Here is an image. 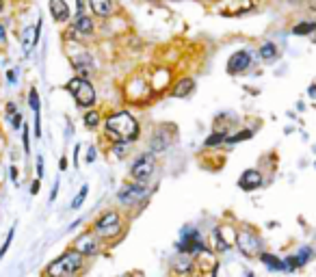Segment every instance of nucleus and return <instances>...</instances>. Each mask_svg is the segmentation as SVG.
<instances>
[{
	"label": "nucleus",
	"instance_id": "1",
	"mask_svg": "<svg viewBox=\"0 0 316 277\" xmlns=\"http://www.w3.org/2000/svg\"><path fill=\"white\" fill-rule=\"evenodd\" d=\"M104 128H106V137H111L113 145L115 143H134L139 139V121L134 119L128 111H117L106 117L104 121Z\"/></svg>",
	"mask_w": 316,
	"mask_h": 277
},
{
	"label": "nucleus",
	"instance_id": "2",
	"mask_svg": "<svg viewBox=\"0 0 316 277\" xmlns=\"http://www.w3.org/2000/svg\"><path fill=\"white\" fill-rule=\"evenodd\" d=\"M87 269V258H82L76 249H65L44 269V277H76Z\"/></svg>",
	"mask_w": 316,
	"mask_h": 277
},
{
	"label": "nucleus",
	"instance_id": "3",
	"mask_svg": "<svg viewBox=\"0 0 316 277\" xmlns=\"http://www.w3.org/2000/svg\"><path fill=\"white\" fill-rule=\"evenodd\" d=\"M91 232L98 236L100 243H113V240H117V238H122L124 236V232H126V223H124V217H122V212H117V210H106L102 212V215L98 217V219L93 221V225H91Z\"/></svg>",
	"mask_w": 316,
	"mask_h": 277
},
{
	"label": "nucleus",
	"instance_id": "4",
	"mask_svg": "<svg viewBox=\"0 0 316 277\" xmlns=\"http://www.w3.org/2000/svg\"><path fill=\"white\" fill-rule=\"evenodd\" d=\"M176 251L178 253H184V256H193V258H199L204 256V253H212L210 245L204 240L201 236L199 227H182L180 232V240L176 243Z\"/></svg>",
	"mask_w": 316,
	"mask_h": 277
},
{
	"label": "nucleus",
	"instance_id": "5",
	"mask_svg": "<svg viewBox=\"0 0 316 277\" xmlns=\"http://www.w3.org/2000/svg\"><path fill=\"white\" fill-rule=\"evenodd\" d=\"M234 247L241 251L243 258L247 260H253L258 258L262 251H264V240L258 234V229L249 227V225H243L236 229V238H234Z\"/></svg>",
	"mask_w": 316,
	"mask_h": 277
},
{
	"label": "nucleus",
	"instance_id": "6",
	"mask_svg": "<svg viewBox=\"0 0 316 277\" xmlns=\"http://www.w3.org/2000/svg\"><path fill=\"white\" fill-rule=\"evenodd\" d=\"M154 173H156V156L152 152H143V154L136 158V161L130 165V182H139V184H147Z\"/></svg>",
	"mask_w": 316,
	"mask_h": 277
},
{
	"label": "nucleus",
	"instance_id": "7",
	"mask_svg": "<svg viewBox=\"0 0 316 277\" xmlns=\"http://www.w3.org/2000/svg\"><path fill=\"white\" fill-rule=\"evenodd\" d=\"M150 195L147 184H139V182H126L122 188L117 191V202L124 208H132V206H141Z\"/></svg>",
	"mask_w": 316,
	"mask_h": 277
},
{
	"label": "nucleus",
	"instance_id": "8",
	"mask_svg": "<svg viewBox=\"0 0 316 277\" xmlns=\"http://www.w3.org/2000/svg\"><path fill=\"white\" fill-rule=\"evenodd\" d=\"M67 91L74 96L76 104H78L80 109H91L95 104V89L91 87V82L85 78H71L67 82Z\"/></svg>",
	"mask_w": 316,
	"mask_h": 277
},
{
	"label": "nucleus",
	"instance_id": "9",
	"mask_svg": "<svg viewBox=\"0 0 316 277\" xmlns=\"http://www.w3.org/2000/svg\"><path fill=\"white\" fill-rule=\"evenodd\" d=\"M169 271L174 277H197L199 262H197V258H193V256L178 253L176 258L169 260Z\"/></svg>",
	"mask_w": 316,
	"mask_h": 277
},
{
	"label": "nucleus",
	"instance_id": "10",
	"mask_svg": "<svg viewBox=\"0 0 316 277\" xmlns=\"http://www.w3.org/2000/svg\"><path fill=\"white\" fill-rule=\"evenodd\" d=\"M71 249H76L82 258H95V256L102 253V243H100L98 236H95L91 229H87V232H82L80 236H76Z\"/></svg>",
	"mask_w": 316,
	"mask_h": 277
},
{
	"label": "nucleus",
	"instance_id": "11",
	"mask_svg": "<svg viewBox=\"0 0 316 277\" xmlns=\"http://www.w3.org/2000/svg\"><path fill=\"white\" fill-rule=\"evenodd\" d=\"M249 65H252V52L238 50V52H234V55L230 56L228 72L230 74H243V72H247V69H249Z\"/></svg>",
	"mask_w": 316,
	"mask_h": 277
},
{
	"label": "nucleus",
	"instance_id": "12",
	"mask_svg": "<svg viewBox=\"0 0 316 277\" xmlns=\"http://www.w3.org/2000/svg\"><path fill=\"white\" fill-rule=\"evenodd\" d=\"M262 184H264V175H262L258 169H245V171L241 173V178H238V186L247 193L260 188Z\"/></svg>",
	"mask_w": 316,
	"mask_h": 277
},
{
	"label": "nucleus",
	"instance_id": "13",
	"mask_svg": "<svg viewBox=\"0 0 316 277\" xmlns=\"http://www.w3.org/2000/svg\"><path fill=\"white\" fill-rule=\"evenodd\" d=\"M258 260L262 262V267H264L266 271H271V273H286V262H284V258L275 256V253L262 251L260 256H258Z\"/></svg>",
	"mask_w": 316,
	"mask_h": 277
},
{
	"label": "nucleus",
	"instance_id": "14",
	"mask_svg": "<svg viewBox=\"0 0 316 277\" xmlns=\"http://www.w3.org/2000/svg\"><path fill=\"white\" fill-rule=\"evenodd\" d=\"M71 63H74L76 72L80 74L78 78H85V80H87V74H91V72H93V58L89 56L87 52H80V55L71 56Z\"/></svg>",
	"mask_w": 316,
	"mask_h": 277
},
{
	"label": "nucleus",
	"instance_id": "15",
	"mask_svg": "<svg viewBox=\"0 0 316 277\" xmlns=\"http://www.w3.org/2000/svg\"><path fill=\"white\" fill-rule=\"evenodd\" d=\"M208 245H210L212 253H225V251H230V249H232V245L223 238L221 229H219L217 225H214V229L210 232V243H208Z\"/></svg>",
	"mask_w": 316,
	"mask_h": 277
},
{
	"label": "nucleus",
	"instance_id": "16",
	"mask_svg": "<svg viewBox=\"0 0 316 277\" xmlns=\"http://www.w3.org/2000/svg\"><path fill=\"white\" fill-rule=\"evenodd\" d=\"M50 13L57 22H67L69 20V7L65 0H50Z\"/></svg>",
	"mask_w": 316,
	"mask_h": 277
},
{
	"label": "nucleus",
	"instance_id": "17",
	"mask_svg": "<svg viewBox=\"0 0 316 277\" xmlns=\"http://www.w3.org/2000/svg\"><path fill=\"white\" fill-rule=\"evenodd\" d=\"M295 260H297V264H299V269H303V267H308L310 262H312V258H314V247H310V245H303V247H299L295 253Z\"/></svg>",
	"mask_w": 316,
	"mask_h": 277
},
{
	"label": "nucleus",
	"instance_id": "18",
	"mask_svg": "<svg viewBox=\"0 0 316 277\" xmlns=\"http://www.w3.org/2000/svg\"><path fill=\"white\" fill-rule=\"evenodd\" d=\"M89 7L98 17H106L113 11V0H89Z\"/></svg>",
	"mask_w": 316,
	"mask_h": 277
},
{
	"label": "nucleus",
	"instance_id": "19",
	"mask_svg": "<svg viewBox=\"0 0 316 277\" xmlns=\"http://www.w3.org/2000/svg\"><path fill=\"white\" fill-rule=\"evenodd\" d=\"M39 26L37 24L35 28H26L24 31V37H22V46H24V55H31V50H33V46H35V41H37V33H39Z\"/></svg>",
	"mask_w": 316,
	"mask_h": 277
},
{
	"label": "nucleus",
	"instance_id": "20",
	"mask_svg": "<svg viewBox=\"0 0 316 277\" xmlns=\"http://www.w3.org/2000/svg\"><path fill=\"white\" fill-rule=\"evenodd\" d=\"M193 89H195V80H193V78H182V80L174 87V91H171V93H174L176 98H187Z\"/></svg>",
	"mask_w": 316,
	"mask_h": 277
},
{
	"label": "nucleus",
	"instance_id": "21",
	"mask_svg": "<svg viewBox=\"0 0 316 277\" xmlns=\"http://www.w3.org/2000/svg\"><path fill=\"white\" fill-rule=\"evenodd\" d=\"M167 147H169V139H167L165 134L158 130V132L152 137V141H150V150H152V154H158V152L167 150Z\"/></svg>",
	"mask_w": 316,
	"mask_h": 277
},
{
	"label": "nucleus",
	"instance_id": "22",
	"mask_svg": "<svg viewBox=\"0 0 316 277\" xmlns=\"http://www.w3.org/2000/svg\"><path fill=\"white\" fill-rule=\"evenodd\" d=\"M74 31H78L80 35H89V33H93V20L91 17H87V15H78L76 17V26H74Z\"/></svg>",
	"mask_w": 316,
	"mask_h": 277
},
{
	"label": "nucleus",
	"instance_id": "23",
	"mask_svg": "<svg viewBox=\"0 0 316 277\" xmlns=\"http://www.w3.org/2000/svg\"><path fill=\"white\" fill-rule=\"evenodd\" d=\"M260 56L264 58V61H275V58L279 56L277 46H275V44H271V41H266V44H262V46H260Z\"/></svg>",
	"mask_w": 316,
	"mask_h": 277
},
{
	"label": "nucleus",
	"instance_id": "24",
	"mask_svg": "<svg viewBox=\"0 0 316 277\" xmlns=\"http://www.w3.org/2000/svg\"><path fill=\"white\" fill-rule=\"evenodd\" d=\"M225 139H228V132H223V130H214L210 137H208L204 141V145L206 147H219V145H223L225 143Z\"/></svg>",
	"mask_w": 316,
	"mask_h": 277
},
{
	"label": "nucleus",
	"instance_id": "25",
	"mask_svg": "<svg viewBox=\"0 0 316 277\" xmlns=\"http://www.w3.org/2000/svg\"><path fill=\"white\" fill-rule=\"evenodd\" d=\"M252 137H253L252 130H241V132H236V134H228L225 145H236V143H241V141H247V139H252Z\"/></svg>",
	"mask_w": 316,
	"mask_h": 277
},
{
	"label": "nucleus",
	"instance_id": "26",
	"mask_svg": "<svg viewBox=\"0 0 316 277\" xmlns=\"http://www.w3.org/2000/svg\"><path fill=\"white\" fill-rule=\"evenodd\" d=\"M87 195H89V186H87V184H82V186H80V191H78V195L71 199V206H69V208H71V210H78L80 206L85 204Z\"/></svg>",
	"mask_w": 316,
	"mask_h": 277
},
{
	"label": "nucleus",
	"instance_id": "27",
	"mask_svg": "<svg viewBox=\"0 0 316 277\" xmlns=\"http://www.w3.org/2000/svg\"><path fill=\"white\" fill-rule=\"evenodd\" d=\"M314 31H316L314 22H303V24H297L293 28V35H308V33H314Z\"/></svg>",
	"mask_w": 316,
	"mask_h": 277
},
{
	"label": "nucleus",
	"instance_id": "28",
	"mask_svg": "<svg viewBox=\"0 0 316 277\" xmlns=\"http://www.w3.org/2000/svg\"><path fill=\"white\" fill-rule=\"evenodd\" d=\"M85 126L87 128H98L100 126V113L98 111H89L85 115Z\"/></svg>",
	"mask_w": 316,
	"mask_h": 277
},
{
	"label": "nucleus",
	"instance_id": "29",
	"mask_svg": "<svg viewBox=\"0 0 316 277\" xmlns=\"http://www.w3.org/2000/svg\"><path fill=\"white\" fill-rule=\"evenodd\" d=\"M13 236H15V227H11L9 232H7V238H4V243H2V247H0V258H4V253L9 251V247H11V243H13Z\"/></svg>",
	"mask_w": 316,
	"mask_h": 277
},
{
	"label": "nucleus",
	"instance_id": "30",
	"mask_svg": "<svg viewBox=\"0 0 316 277\" xmlns=\"http://www.w3.org/2000/svg\"><path fill=\"white\" fill-rule=\"evenodd\" d=\"M28 106L33 109L35 115L39 113V96H37V89H31V91H28Z\"/></svg>",
	"mask_w": 316,
	"mask_h": 277
},
{
	"label": "nucleus",
	"instance_id": "31",
	"mask_svg": "<svg viewBox=\"0 0 316 277\" xmlns=\"http://www.w3.org/2000/svg\"><path fill=\"white\" fill-rule=\"evenodd\" d=\"M22 143H24V152H31V139H28V126H22Z\"/></svg>",
	"mask_w": 316,
	"mask_h": 277
},
{
	"label": "nucleus",
	"instance_id": "32",
	"mask_svg": "<svg viewBox=\"0 0 316 277\" xmlns=\"http://www.w3.org/2000/svg\"><path fill=\"white\" fill-rule=\"evenodd\" d=\"M128 150H130L128 143H115V145H113V152L117 154V158H124V154H126Z\"/></svg>",
	"mask_w": 316,
	"mask_h": 277
},
{
	"label": "nucleus",
	"instance_id": "33",
	"mask_svg": "<svg viewBox=\"0 0 316 277\" xmlns=\"http://www.w3.org/2000/svg\"><path fill=\"white\" fill-rule=\"evenodd\" d=\"M44 178V156H37V180Z\"/></svg>",
	"mask_w": 316,
	"mask_h": 277
},
{
	"label": "nucleus",
	"instance_id": "34",
	"mask_svg": "<svg viewBox=\"0 0 316 277\" xmlns=\"http://www.w3.org/2000/svg\"><path fill=\"white\" fill-rule=\"evenodd\" d=\"M11 126H13L15 130H17V128H22V115L20 113H15L13 117H11Z\"/></svg>",
	"mask_w": 316,
	"mask_h": 277
},
{
	"label": "nucleus",
	"instance_id": "35",
	"mask_svg": "<svg viewBox=\"0 0 316 277\" xmlns=\"http://www.w3.org/2000/svg\"><path fill=\"white\" fill-rule=\"evenodd\" d=\"M95 154H98V152H95V147L91 145V147H89V152H87V158H85V161H87V163H93L95 158H98Z\"/></svg>",
	"mask_w": 316,
	"mask_h": 277
},
{
	"label": "nucleus",
	"instance_id": "36",
	"mask_svg": "<svg viewBox=\"0 0 316 277\" xmlns=\"http://www.w3.org/2000/svg\"><path fill=\"white\" fill-rule=\"evenodd\" d=\"M17 113V109H15V104L13 102H11V104H7V117H9V119H11V117H13Z\"/></svg>",
	"mask_w": 316,
	"mask_h": 277
},
{
	"label": "nucleus",
	"instance_id": "37",
	"mask_svg": "<svg viewBox=\"0 0 316 277\" xmlns=\"http://www.w3.org/2000/svg\"><path fill=\"white\" fill-rule=\"evenodd\" d=\"M57 191H59V178L55 180V188H52V193H50V202H55V199H57Z\"/></svg>",
	"mask_w": 316,
	"mask_h": 277
},
{
	"label": "nucleus",
	"instance_id": "38",
	"mask_svg": "<svg viewBox=\"0 0 316 277\" xmlns=\"http://www.w3.org/2000/svg\"><path fill=\"white\" fill-rule=\"evenodd\" d=\"M31 193H33V195H37V193H39V180H35L31 184Z\"/></svg>",
	"mask_w": 316,
	"mask_h": 277
},
{
	"label": "nucleus",
	"instance_id": "39",
	"mask_svg": "<svg viewBox=\"0 0 316 277\" xmlns=\"http://www.w3.org/2000/svg\"><path fill=\"white\" fill-rule=\"evenodd\" d=\"M11 180H13L15 184H17V169H15V167H11Z\"/></svg>",
	"mask_w": 316,
	"mask_h": 277
},
{
	"label": "nucleus",
	"instance_id": "40",
	"mask_svg": "<svg viewBox=\"0 0 316 277\" xmlns=\"http://www.w3.org/2000/svg\"><path fill=\"white\" fill-rule=\"evenodd\" d=\"M4 41V28H2V24H0V44Z\"/></svg>",
	"mask_w": 316,
	"mask_h": 277
},
{
	"label": "nucleus",
	"instance_id": "41",
	"mask_svg": "<svg viewBox=\"0 0 316 277\" xmlns=\"http://www.w3.org/2000/svg\"><path fill=\"white\" fill-rule=\"evenodd\" d=\"M119 277H134L132 273H124V275H119Z\"/></svg>",
	"mask_w": 316,
	"mask_h": 277
},
{
	"label": "nucleus",
	"instance_id": "42",
	"mask_svg": "<svg viewBox=\"0 0 316 277\" xmlns=\"http://www.w3.org/2000/svg\"><path fill=\"white\" fill-rule=\"evenodd\" d=\"M247 277H255V275L253 273H247Z\"/></svg>",
	"mask_w": 316,
	"mask_h": 277
},
{
	"label": "nucleus",
	"instance_id": "43",
	"mask_svg": "<svg viewBox=\"0 0 316 277\" xmlns=\"http://www.w3.org/2000/svg\"><path fill=\"white\" fill-rule=\"evenodd\" d=\"M312 150H314V152H316V145H314V147H312Z\"/></svg>",
	"mask_w": 316,
	"mask_h": 277
},
{
	"label": "nucleus",
	"instance_id": "44",
	"mask_svg": "<svg viewBox=\"0 0 316 277\" xmlns=\"http://www.w3.org/2000/svg\"><path fill=\"white\" fill-rule=\"evenodd\" d=\"M0 7H2V0H0Z\"/></svg>",
	"mask_w": 316,
	"mask_h": 277
},
{
	"label": "nucleus",
	"instance_id": "45",
	"mask_svg": "<svg viewBox=\"0 0 316 277\" xmlns=\"http://www.w3.org/2000/svg\"><path fill=\"white\" fill-rule=\"evenodd\" d=\"M314 41H316V35H314Z\"/></svg>",
	"mask_w": 316,
	"mask_h": 277
}]
</instances>
